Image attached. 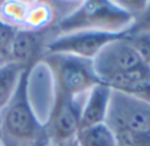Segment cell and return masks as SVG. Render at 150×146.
Segmentation results:
<instances>
[{"mask_svg":"<svg viewBox=\"0 0 150 146\" xmlns=\"http://www.w3.org/2000/svg\"><path fill=\"white\" fill-rule=\"evenodd\" d=\"M27 68L13 97L3 109L0 137L3 146H39L45 142V128L37 121L27 99Z\"/></svg>","mask_w":150,"mask_h":146,"instance_id":"6da1fadb","label":"cell"},{"mask_svg":"<svg viewBox=\"0 0 150 146\" xmlns=\"http://www.w3.org/2000/svg\"><path fill=\"white\" fill-rule=\"evenodd\" d=\"M133 19L117 1L89 0L74 7L73 11L56 24L59 33L76 31H101L109 33H127Z\"/></svg>","mask_w":150,"mask_h":146,"instance_id":"7a4b0ae2","label":"cell"},{"mask_svg":"<svg viewBox=\"0 0 150 146\" xmlns=\"http://www.w3.org/2000/svg\"><path fill=\"white\" fill-rule=\"evenodd\" d=\"M41 60L51 69L60 93L68 96L84 94L100 84L92 60L67 53H45Z\"/></svg>","mask_w":150,"mask_h":146,"instance_id":"3957f363","label":"cell"},{"mask_svg":"<svg viewBox=\"0 0 150 146\" xmlns=\"http://www.w3.org/2000/svg\"><path fill=\"white\" fill-rule=\"evenodd\" d=\"M105 124L112 133L127 130L150 134V99L112 89Z\"/></svg>","mask_w":150,"mask_h":146,"instance_id":"277c9868","label":"cell"},{"mask_svg":"<svg viewBox=\"0 0 150 146\" xmlns=\"http://www.w3.org/2000/svg\"><path fill=\"white\" fill-rule=\"evenodd\" d=\"M86 94L88 92L79 96H68L57 90L53 110L45 125V135L51 146L67 142L77 135Z\"/></svg>","mask_w":150,"mask_h":146,"instance_id":"5b68a950","label":"cell"},{"mask_svg":"<svg viewBox=\"0 0 150 146\" xmlns=\"http://www.w3.org/2000/svg\"><path fill=\"white\" fill-rule=\"evenodd\" d=\"M57 88L53 74L42 60L35 62L27 76V99L37 121L45 128L53 110Z\"/></svg>","mask_w":150,"mask_h":146,"instance_id":"8992f818","label":"cell"},{"mask_svg":"<svg viewBox=\"0 0 150 146\" xmlns=\"http://www.w3.org/2000/svg\"><path fill=\"white\" fill-rule=\"evenodd\" d=\"M126 33H109L101 31H76L59 33L45 47V53H67L82 59L93 60L108 43Z\"/></svg>","mask_w":150,"mask_h":146,"instance_id":"52a82bcc","label":"cell"},{"mask_svg":"<svg viewBox=\"0 0 150 146\" xmlns=\"http://www.w3.org/2000/svg\"><path fill=\"white\" fill-rule=\"evenodd\" d=\"M93 69L100 82H106L116 74L134 69L145 64L126 37L122 36L108 43L92 60Z\"/></svg>","mask_w":150,"mask_h":146,"instance_id":"ba28073f","label":"cell"},{"mask_svg":"<svg viewBox=\"0 0 150 146\" xmlns=\"http://www.w3.org/2000/svg\"><path fill=\"white\" fill-rule=\"evenodd\" d=\"M59 32L54 27L44 29H17L12 41L9 61L31 68L45 55V47Z\"/></svg>","mask_w":150,"mask_h":146,"instance_id":"9c48e42d","label":"cell"},{"mask_svg":"<svg viewBox=\"0 0 150 146\" xmlns=\"http://www.w3.org/2000/svg\"><path fill=\"white\" fill-rule=\"evenodd\" d=\"M112 89L104 82L94 85L86 94L85 104L82 106L80 129L105 124L108 113L109 101H110Z\"/></svg>","mask_w":150,"mask_h":146,"instance_id":"30bf717a","label":"cell"},{"mask_svg":"<svg viewBox=\"0 0 150 146\" xmlns=\"http://www.w3.org/2000/svg\"><path fill=\"white\" fill-rule=\"evenodd\" d=\"M25 69L27 67L15 61H6L0 65V110H3L13 97Z\"/></svg>","mask_w":150,"mask_h":146,"instance_id":"8fae6325","label":"cell"},{"mask_svg":"<svg viewBox=\"0 0 150 146\" xmlns=\"http://www.w3.org/2000/svg\"><path fill=\"white\" fill-rule=\"evenodd\" d=\"M76 140L79 146H117L114 134L106 124L80 129Z\"/></svg>","mask_w":150,"mask_h":146,"instance_id":"7c38bea8","label":"cell"},{"mask_svg":"<svg viewBox=\"0 0 150 146\" xmlns=\"http://www.w3.org/2000/svg\"><path fill=\"white\" fill-rule=\"evenodd\" d=\"M125 37L139 55L142 61L150 67V32H133L126 33Z\"/></svg>","mask_w":150,"mask_h":146,"instance_id":"4fadbf2b","label":"cell"},{"mask_svg":"<svg viewBox=\"0 0 150 146\" xmlns=\"http://www.w3.org/2000/svg\"><path fill=\"white\" fill-rule=\"evenodd\" d=\"M16 32H17L16 27L0 20V57H3L7 61H9L12 41L15 39Z\"/></svg>","mask_w":150,"mask_h":146,"instance_id":"5bb4252c","label":"cell"},{"mask_svg":"<svg viewBox=\"0 0 150 146\" xmlns=\"http://www.w3.org/2000/svg\"><path fill=\"white\" fill-rule=\"evenodd\" d=\"M133 32H150V1H147L145 8L134 16L133 24L127 33Z\"/></svg>","mask_w":150,"mask_h":146,"instance_id":"9a60e30c","label":"cell"},{"mask_svg":"<svg viewBox=\"0 0 150 146\" xmlns=\"http://www.w3.org/2000/svg\"><path fill=\"white\" fill-rule=\"evenodd\" d=\"M56 146H79V142H77L76 137H74V138H72V140L67 141V142H62V143H60V145H56Z\"/></svg>","mask_w":150,"mask_h":146,"instance_id":"2e32d148","label":"cell"},{"mask_svg":"<svg viewBox=\"0 0 150 146\" xmlns=\"http://www.w3.org/2000/svg\"><path fill=\"white\" fill-rule=\"evenodd\" d=\"M39 146H51V145H49V142H48V141H45V142H42L41 145H39Z\"/></svg>","mask_w":150,"mask_h":146,"instance_id":"e0dca14e","label":"cell"},{"mask_svg":"<svg viewBox=\"0 0 150 146\" xmlns=\"http://www.w3.org/2000/svg\"><path fill=\"white\" fill-rule=\"evenodd\" d=\"M6 61H7V60H4L3 57H0V65H1V64H4V62H6Z\"/></svg>","mask_w":150,"mask_h":146,"instance_id":"ac0fdd59","label":"cell"},{"mask_svg":"<svg viewBox=\"0 0 150 146\" xmlns=\"http://www.w3.org/2000/svg\"><path fill=\"white\" fill-rule=\"evenodd\" d=\"M1 114H3V110H0V128H1Z\"/></svg>","mask_w":150,"mask_h":146,"instance_id":"d6986e66","label":"cell"},{"mask_svg":"<svg viewBox=\"0 0 150 146\" xmlns=\"http://www.w3.org/2000/svg\"><path fill=\"white\" fill-rule=\"evenodd\" d=\"M0 146H3V143H1V137H0Z\"/></svg>","mask_w":150,"mask_h":146,"instance_id":"ffe728a7","label":"cell"},{"mask_svg":"<svg viewBox=\"0 0 150 146\" xmlns=\"http://www.w3.org/2000/svg\"><path fill=\"white\" fill-rule=\"evenodd\" d=\"M0 6H1V1H0Z\"/></svg>","mask_w":150,"mask_h":146,"instance_id":"44dd1931","label":"cell"},{"mask_svg":"<svg viewBox=\"0 0 150 146\" xmlns=\"http://www.w3.org/2000/svg\"><path fill=\"white\" fill-rule=\"evenodd\" d=\"M147 146H150V145H147Z\"/></svg>","mask_w":150,"mask_h":146,"instance_id":"7402d4cb","label":"cell"}]
</instances>
